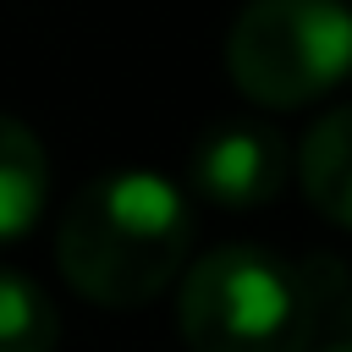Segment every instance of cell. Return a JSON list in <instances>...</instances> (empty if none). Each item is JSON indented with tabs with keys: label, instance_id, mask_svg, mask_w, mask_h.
<instances>
[{
	"label": "cell",
	"instance_id": "cell-7",
	"mask_svg": "<svg viewBox=\"0 0 352 352\" xmlns=\"http://www.w3.org/2000/svg\"><path fill=\"white\" fill-rule=\"evenodd\" d=\"M60 319L33 275L0 264V352H55Z\"/></svg>",
	"mask_w": 352,
	"mask_h": 352
},
{
	"label": "cell",
	"instance_id": "cell-1",
	"mask_svg": "<svg viewBox=\"0 0 352 352\" xmlns=\"http://www.w3.org/2000/svg\"><path fill=\"white\" fill-rule=\"evenodd\" d=\"M192 248L187 192L160 170H104L82 182L55 231V264L77 297L138 308L160 297Z\"/></svg>",
	"mask_w": 352,
	"mask_h": 352
},
{
	"label": "cell",
	"instance_id": "cell-8",
	"mask_svg": "<svg viewBox=\"0 0 352 352\" xmlns=\"http://www.w3.org/2000/svg\"><path fill=\"white\" fill-rule=\"evenodd\" d=\"M324 352H352V341H336V346H324Z\"/></svg>",
	"mask_w": 352,
	"mask_h": 352
},
{
	"label": "cell",
	"instance_id": "cell-3",
	"mask_svg": "<svg viewBox=\"0 0 352 352\" xmlns=\"http://www.w3.org/2000/svg\"><path fill=\"white\" fill-rule=\"evenodd\" d=\"M231 82L270 110H297L352 72L346 0H248L226 33Z\"/></svg>",
	"mask_w": 352,
	"mask_h": 352
},
{
	"label": "cell",
	"instance_id": "cell-5",
	"mask_svg": "<svg viewBox=\"0 0 352 352\" xmlns=\"http://www.w3.org/2000/svg\"><path fill=\"white\" fill-rule=\"evenodd\" d=\"M297 182L324 220L352 231V104H336L302 132Z\"/></svg>",
	"mask_w": 352,
	"mask_h": 352
},
{
	"label": "cell",
	"instance_id": "cell-4",
	"mask_svg": "<svg viewBox=\"0 0 352 352\" xmlns=\"http://www.w3.org/2000/svg\"><path fill=\"white\" fill-rule=\"evenodd\" d=\"M292 176V148L270 121H220L192 143L187 182L220 209H258Z\"/></svg>",
	"mask_w": 352,
	"mask_h": 352
},
{
	"label": "cell",
	"instance_id": "cell-6",
	"mask_svg": "<svg viewBox=\"0 0 352 352\" xmlns=\"http://www.w3.org/2000/svg\"><path fill=\"white\" fill-rule=\"evenodd\" d=\"M50 198V154L38 132L0 110V248L28 236Z\"/></svg>",
	"mask_w": 352,
	"mask_h": 352
},
{
	"label": "cell",
	"instance_id": "cell-2",
	"mask_svg": "<svg viewBox=\"0 0 352 352\" xmlns=\"http://www.w3.org/2000/svg\"><path fill=\"white\" fill-rule=\"evenodd\" d=\"M324 292L270 248L226 242L182 275L176 324L192 352H308Z\"/></svg>",
	"mask_w": 352,
	"mask_h": 352
}]
</instances>
